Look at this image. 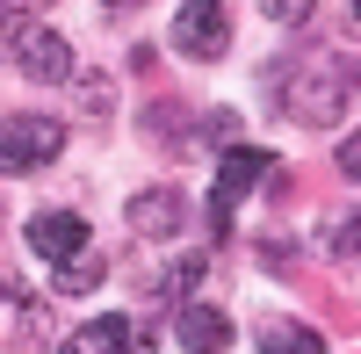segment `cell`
Returning <instances> with one entry per match:
<instances>
[{"label":"cell","instance_id":"7c38bea8","mask_svg":"<svg viewBox=\"0 0 361 354\" xmlns=\"http://www.w3.org/2000/svg\"><path fill=\"white\" fill-rule=\"evenodd\" d=\"M318 239H325V253H333V260H361V210H340Z\"/></svg>","mask_w":361,"mask_h":354},{"label":"cell","instance_id":"2e32d148","mask_svg":"<svg viewBox=\"0 0 361 354\" xmlns=\"http://www.w3.org/2000/svg\"><path fill=\"white\" fill-rule=\"evenodd\" d=\"M202 138L217 145V152H224V145H238V116H231V109H209V116H202Z\"/></svg>","mask_w":361,"mask_h":354},{"label":"cell","instance_id":"44dd1931","mask_svg":"<svg viewBox=\"0 0 361 354\" xmlns=\"http://www.w3.org/2000/svg\"><path fill=\"white\" fill-rule=\"evenodd\" d=\"M0 29H8V22H0Z\"/></svg>","mask_w":361,"mask_h":354},{"label":"cell","instance_id":"5bb4252c","mask_svg":"<svg viewBox=\"0 0 361 354\" xmlns=\"http://www.w3.org/2000/svg\"><path fill=\"white\" fill-rule=\"evenodd\" d=\"M73 94L94 109V116H109L116 109V87H109V73H73Z\"/></svg>","mask_w":361,"mask_h":354},{"label":"cell","instance_id":"9a60e30c","mask_svg":"<svg viewBox=\"0 0 361 354\" xmlns=\"http://www.w3.org/2000/svg\"><path fill=\"white\" fill-rule=\"evenodd\" d=\"M318 8V0H260V15L275 22V29H304V15Z\"/></svg>","mask_w":361,"mask_h":354},{"label":"cell","instance_id":"e0dca14e","mask_svg":"<svg viewBox=\"0 0 361 354\" xmlns=\"http://www.w3.org/2000/svg\"><path fill=\"white\" fill-rule=\"evenodd\" d=\"M340 173H347V181H361V130L340 138Z\"/></svg>","mask_w":361,"mask_h":354},{"label":"cell","instance_id":"5b68a950","mask_svg":"<svg viewBox=\"0 0 361 354\" xmlns=\"http://www.w3.org/2000/svg\"><path fill=\"white\" fill-rule=\"evenodd\" d=\"M267 166H275V159H267L260 145H224V159H217V202H209V224H217V231H231V202L253 195Z\"/></svg>","mask_w":361,"mask_h":354},{"label":"cell","instance_id":"52a82bcc","mask_svg":"<svg viewBox=\"0 0 361 354\" xmlns=\"http://www.w3.org/2000/svg\"><path fill=\"white\" fill-rule=\"evenodd\" d=\"M87 246V217L80 210H37L29 217V253H44V260H66Z\"/></svg>","mask_w":361,"mask_h":354},{"label":"cell","instance_id":"9c48e42d","mask_svg":"<svg viewBox=\"0 0 361 354\" xmlns=\"http://www.w3.org/2000/svg\"><path fill=\"white\" fill-rule=\"evenodd\" d=\"M80 354H152V333L137 340V326L123 311H109V318H94V326L80 333Z\"/></svg>","mask_w":361,"mask_h":354},{"label":"cell","instance_id":"4fadbf2b","mask_svg":"<svg viewBox=\"0 0 361 354\" xmlns=\"http://www.w3.org/2000/svg\"><path fill=\"white\" fill-rule=\"evenodd\" d=\"M145 123H152V138L166 145V152H180V145H188V109H180V102H152V116H145Z\"/></svg>","mask_w":361,"mask_h":354},{"label":"cell","instance_id":"6da1fadb","mask_svg":"<svg viewBox=\"0 0 361 354\" xmlns=\"http://www.w3.org/2000/svg\"><path fill=\"white\" fill-rule=\"evenodd\" d=\"M267 87H275V102L289 109V123L325 130V123H340L347 102L361 94V58L354 51H333V58H275Z\"/></svg>","mask_w":361,"mask_h":354},{"label":"cell","instance_id":"7a4b0ae2","mask_svg":"<svg viewBox=\"0 0 361 354\" xmlns=\"http://www.w3.org/2000/svg\"><path fill=\"white\" fill-rule=\"evenodd\" d=\"M0 37H8L22 80H44V87H66V80H73V44L58 37L51 22H29V15H22L15 29H0Z\"/></svg>","mask_w":361,"mask_h":354},{"label":"cell","instance_id":"d6986e66","mask_svg":"<svg viewBox=\"0 0 361 354\" xmlns=\"http://www.w3.org/2000/svg\"><path fill=\"white\" fill-rule=\"evenodd\" d=\"M109 8H137V0H109Z\"/></svg>","mask_w":361,"mask_h":354},{"label":"cell","instance_id":"277c9868","mask_svg":"<svg viewBox=\"0 0 361 354\" xmlns=\"http://www.w3.org/2000/svg\"><path fill=\"white\" fill-rule=\"evenodd\" d=\"M173 51L195 58V66L224 58L231 51V8H224V0H180V8H173Z\"/></svg>","mask_w":361,"mask_h":354},{"label":"cell","instance_id":"ba28073f","mask_svg":"<svg viewBox=\"0 0 361 354\" xmlns=\"http://www.w3.org/2000/svg\"><path fill=\"white\" fill-rule=\"evenodd\" d=\"M173 333H180V347H188V354H224V347H231V318H224L217 304H180Z\"/></svg>","mask_w":361,"mask_h":354},{"label":"cell","instance_id":"8fae6325","mask_svg":"<svg viewBox=\"0 0 361 354\" xmlns=\"http://www.w3.org/2000/svg\"><path fill=\"white\" fill-rule=\"evenodd\" d=\"M102 275H109V260L94 246H80V253L58 260V297H87V289H102Z\"/></svg>","mask_w":361,"mask_h":354},{"label":"cell","instance_id":"30bf717a","mask_svg":"<svg viewBox=\"0 0 361 354\" xmlns=\"http://www.w3.org/2000/svg\"><path fill=\"white\" fill-rule=\"evenodd\" d=\"M260 354H333L318 326H296V318H267L260 326Z\"/></svg>","mask_w":361,"mask_h":354},{"label":"cell","instance_id":"ac0fdd59","mask_svg":"<svg viewBox=\"0 0 361 354\" xmlns=\"http://www.w3.org/2000/svg\"><path fill=\"white\" fill-rule=\"evenodd\" d=\"M8 8H22V15H29V8H58V0H8Z\"/></svg>","mask_w":361,"mask_h":354},{"label":"cell","instance_id":"3957f363","mask_svg":"<svg viewBox=\"0 0 361 354\" xmlns=\"http://www.w3.org/2000/svg\"><path fill=\"white\" fill-rule=\"evenodd\" d=\"M66 152V123L58 116H8L0 123V173H37Z\"/></svg>","mask_w":361,"mask_h":354},{"label":"cell","instance_id":"8992f818","mask_svg":"<svg viewBox=\"0 0 361 354\" xmlns=\"http://www.w3.org/2000/svg\"><path fill=\"white\" fill-rule=\"evenodd\" d=\"M123 217H130V231H137V239H173V231H180V217H188V202H180V188L152 181V188H137V195L123 202Z\"/></svg>","mask_w":361,"mask_h":354},{"label":"cell","instance_id":"ffe728a7","mask_svg":"<svg viewBox=\"0 0 361 354\" xmlns=\"http://www.w3.org/2000/svg\"><path fill=\"white\" fill-rule=\"evenodd\" d=\"M354 15H361V0H354Z\"/></svg>","mask_w":361,"mask_h":354}]
</instances>
